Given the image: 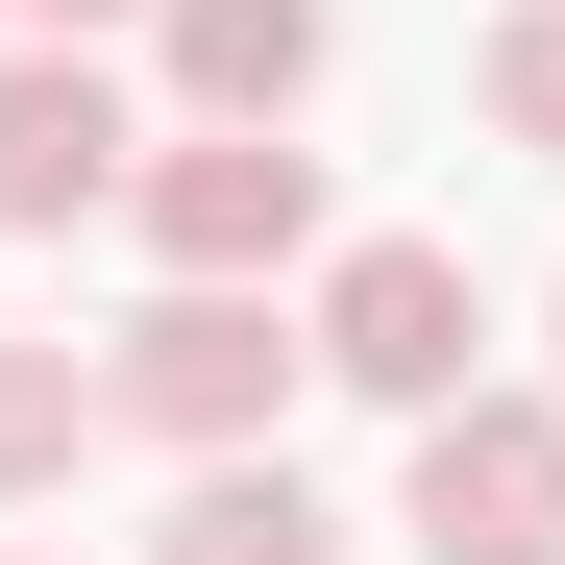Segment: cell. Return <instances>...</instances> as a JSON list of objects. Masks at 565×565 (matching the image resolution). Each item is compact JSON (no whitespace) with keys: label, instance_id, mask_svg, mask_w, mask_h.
I'll use <instances>...</instances> for the list:
<instances>
[{"label":"cell","instance_id":"6da1fadb","mask_svg":"<svg viewBox=\"0 0 565 565\" xmlns=\"http://www.w3.org/2000/svg\"><path fill=\"white\" fill-rule=\"evenodd\" d=\"M99 394H124V443L222 467V443H270L320 394V320H296V270H148V320L99 344Z\"/></svg>","mask_w":565,"mask_h":565},{"label":"cell","instance_id":"7a4b0ae2","mask_svg":"<svg viewBox=\"0 0 565 565\" xmlns=\"http://www.w3.org/2000/svg\"><path fill=\"white\" fill-rule=\"evenodd\" d=\"M394 541L418 565H565V369H467L394 418Z\"/></svg>","mask_w":565,"mask_h":565},{"label":"cell","instance_id":"3957f363","mask_svg":"<svg viewBox=\"0 0 565 565\" xmlns=\"http://www.w3.org/2000/svg\"><path fill=\"white\" fill-rule=\"evenodd\" d=\"M296 320H320V394L443 418L467 369H492V270H467L443 222H369V246H320V270H296Z\"/></svg>","mask_w":565,"mask_h":565},{"label":"cell","instance_id":"277c9868","mask_svg":"<svg viewBox=\"0 0 565 565\" xmlns=\"http://www.w3.org/2000/svg\"><path fill=\"white\" fill-rule=\"evenodd\" d=\"M124 222H148V270H320V246H344V222H320V148H296V124H148Z\"/></svg>","mask_w":565,"mask_h":565},{"label":"cell","instance_id":"5b68a950","mask_svg":"<svg viewBox=\"0 0 565 565\" xmlns=\"http://www.w3.org/2000/svg\"><path fill=\"white\" fill-rule=\"evenodd\" d=\"M124 172H148L124 50H50V25H0V246H50V222H124Z\"/></svg>","mask_w":565,"mask_h":565},{"label":"cell","instance_id":"8992f818","mask_svg":"<svg viewBox=\"0 0 565 565\" xmlns=\"http://www.w3.org/2000/svg\"><path fill=\"white\" fill-rule=\"evenodd\" d=\"M148 565H369V516L320 492L296 443H222V467H172V516H148Z\"/></svg>","mask_w":565,"mask_h":565},{"label":"cell","instance_id":"52a82bcc","mask_svg":"<svg viewBox=\"0 0 565 565\" xmlns=\"http://www.w3.org/2000/svg\"><path fill=\"white\" fill-rule=\"evenodd\" d=\"M320 0H148V74H172V124H296L320 99Z\"/></svg>","mask_w":565,"mask_h":565},{"label":"cell","instance_id":"ba28073f","mask_svg":"<svg viewBox=\"0 0 565 565\" xmlns=\"http://www.w3.org/2000/svg\"><path fill=\"white\" fill-rule=\"evenodd\" d=\"M99 443H124V394H99V344H0V516H25V492H74Z\"/></svg>","mask_w":565,"mask_h":565},{"label":"cell","instance_id":"9c48e42d","mask_svg":"<svg viewBox=\"0 0 565 565\" xmlns=\"http://www.w3.org/2000/svg\"><path fill=\"white\" fill-rule=\"evenodd\" d=\"M467 99H492V148H565V0H516V25H492V74H467Z\"/></svg>","mask_w":565,"mask_h":565},{"label":"cell","instance_id":"30bf717a","mask_svg":"<svg viewBox=\"0 0 565 565\" xmlns=\"http://www.w3.org/2000/svg\"><path fill=\"white\" fill-rule=\"evenodd\" d=\"M0 25H50V50H124V25H148V0H0Z\"/></svg>","mask_w":565,"mask_h":565},{"label":"cell","instance_id":"8fae6325","mask_svg":"<svg viewBox=\"0 0 565 565\" xmlns=\"http://www.w3.org/2000/svg\"><path fill=\"white\" fill-rule=\"evenodd\" d=\"M541 369H565V296H541Z\"/></svg>","mask_w":565,"mask_h":565},{"label":"cell","instance_id":"7c38bea8","mask_svg":"<svg viewBox=\"0 0 565 565\" xmlns=\"http://www.w3.org/2000/svg\"><path fill=\"white\" fill-rule=\"evenodd\" d=\"M25 565H74V541H25Z\"/></svg>","mask_w":565,"mask_h":565}]
</instances>
